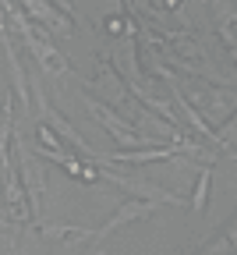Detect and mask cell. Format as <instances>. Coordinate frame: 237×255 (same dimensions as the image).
Wrapping results in <instances>:
<instances>
[{
  "mask_svg": "<svg viewBox=\"0 0 237 255\" xmlns=\"http://www.w3.org/2000/svg\"><path fill=\"white\" fill-rule=\"evenodd\" d=\"M50 4H53L60 14H67V18H71V0H50Z\"/></svg>",
  "mask_w": 237,
  "mask_h": 255,
  "instance_id": "2e32d148",
  "label": "cell"
},
{
  "mask_svg": "<svg viewBox=\"0 0 237 255\" xmlns=\"http://www.w3.org/2000/svg\"><path fill=\"white\" fill-rule=\"evenodd\" d=\"M36 100H39V110H43V124L50 128V131H53L57 138H64V142H67V149L82 152L85 159H96V149H92V145H89V142L78 135V128H75L71 121H67V117H64L57 107H50V103H46V96H43V92L36 96Z\"/></svg>",
  "mask_w": 237,
  "mask_h": 255,
  "instance_id": "5b68a950",
  "label": "cell"
},
{
  "mask_svg": "<svg viewBox=\"0 0 237 255\" xmlns=\"http://www.w3.org/2000/svg\"><path fill=\"white\" fill-rule=\"evenodd\" d=\"M92 163L99 167V181H114L117 188H124V191H131L134 199H142V202H156V206H177V209H188V199H181L177 191H170V188H163V184H149L145 177H131V174H120L107 156H99L96 152V159Z\"/></svg>",
  "mask_w": 237,
  "mask_h": 255,
  "instance_id": "6da1fadb",
  "label": "cell"
},
{
  "mask_svg": "<svg viewBox=\"0 0 237 255\" xmlns=\"http://www.w3.org/2000/svg\"><path fill=\"white\" fill-rule=\"evenodd\" d=\"M18 7L25 14H32L46 32H53V36H71V28H75V21L67 18V14H60L50 0H18Z\"/></svg>",
  "mask_w": 237,
  "mask_h": 255,
  "instance_id": "8992f818",
  "label": "cell"
},
{
  "mask_svg": "<svg viewBox=\"0 0 237 255\" xmlns=\"http://www.w3.org/2000/svg\"><path fill=\"white\" fill-rule=\"evenodd\" d=\"M36 231L43 238H53V241H89L92 238V231L75 227V223H36Z\"/></svg>",
  "mask_w": 237,
  "mask_h": 255,
  "instance_id": "8fae6325",
  "label": "cell"
},
{
  "mask_svg": "<svg viewBox=\"0 0 237 255\" xmlns=\"http://www.w3.org/2000/svg\"><path fill=\"white\" fill-rule=\"evenodd\" d=\"M216 145H220V149H234V145H237V110L216 128Z\"/></svg>",
  "mask_w": 237,
  "mask_h": 255,
  "instance_id": "5bb4252c",
  "label": "cell"
},
{
  "mask_svg": "<svg viewBox=\"0 0 237 255\" xmlns=\"http://www.w3.org/2000/svg\"><path fill=\"white\" fill-rule=\"evenodd\" d=\"M39 142H43V145H50V149H60V138L50 131L46 124H39Z\"/></svg>",
  "mask_w": 237,
  "mask_h": 255,
  "instance_id": "9a60e30c",
  "label": "cell"
},
{
  "mask_svg": "<svg viewBox=\"0 0 237 255\" xmlns=\"http://www.w3.org/2000/svg\"><path fill=\"white\" fill-rule=\"evenodd\" d=\"M156 209H159L156 202H142V199L120 202V206L114 209V216H107V223H103V227H96V231H92V238H107V234L120 231L124 223H134V220H145V216H152Z\"/></svg>",
  "mask_w": 237,
  "mask_h": 255,
  "instance_id": "52a82bcc",
  "label": "cell"
},
{
  "mask_svg": "<svg viewBox=\"0 0 237 255\" xmlns=\"http://www.w3.org/2000/svg\"><path fill=\"white\" fill-rule=\"evenodd\" d=\"M230 60H234V64H237V46H230Z\"/></svg>",
  "mask_w": 237,
  "mask_h": 255,
  "instance_id": "e0dca14e",
  "label": "cell"
},
{
  "mask_svg": "<svg viewBox=\"0 0 237 255\" xmlns=\"http://www.w3.org/2000/svg\"><path fill=\"white\" fill-rule=\"evenodd\" d=\"M89 255H103V248H92V252H89Z\"/></svg>",
  "mask_w": 237,
  "mask_h": 255,
  "instance_id": "d6986e66",
  "label": "cell"
},
{
  "mask_svg": "<svg viewBox=\"0 0 237 255\" xmlns=\"http://www.w3.org/2000/svg\"><path fill=\"white\" fill-rule=\"evenodd\" d=\"M209 188H213V167H198L195 191H191V199H188V209H191V213H206V202H209Z\"/></svg>",
  "mask_w": 237,
  "mask_h": 255,
  "instance_id": "7c38bea8",
  "label": "cell"
},
{
  "mask_svg": "<svg viewBox=\"0 0 237 255\" xmlns=\"http://www.w3.org/2000/svg\"><path fill=\"white\" fill-rule=\"evenodd\" d=\"M170 156H177V145H174V142H163V145H152V149H117V152H110L107 159H110V163L145 167V163H159V159H170Z\"/></svg>",
  "mask_w": 237,
  "mask_h": 255,
  "instance_id": "ba28073f",
  "label": "cell"
},
{
  "mask_svg": "<svg viewBox=\"0 0 237 255\" xmlns=\"http://www.w3.org/2000/svg\"><path fill=\"white\" fill-rule=\"evenodd\" d=\"M11 142H14V117H11V100H7L4 117H0V167L11 163Z\"/></svg>",
  "mask_w": 237,
  "mask_h": 255,
  "instance_id": "4fadbf2b",
  "label": "cell"
},
{
  "mask_svg": "<svg viewBox=\"0 0 237 255\" xmlns=\"http://www.w3.org/2000/svg\"><path fill=\"white\" fill-rule=\"evenodd\" d=\"M184 96H188V103L202 114V121H206L209 128H220L237 110V100H234L230 92H216L213 85H202V82H191V92H184Z\"/></svg>",
  "mask_w": 237,
  "mask_h": 255,
  "instance_id": "277c9868",
  "label": "cell"
},
{
  "mask_svg": "<svg viewBox=\"0 0 237 255\" xmlns=\"http://www.w3.org/2000/svg\"><path fill=\"white\" fill-rule=\"evenodd\" d=\"M4 57H7V71H11V85H14V92L21 96V107L28 110V78H25V68H21V57H18V50H14V43H11V36L4 32Z\"/></svg>",
  "mask_w": 237,
  "mask_h": 255,
  "instance_id": "9c48e42d",
  "label": "cell"
},
{
  "mask_svg": "<svg viewBox=\"0 0 237 255\" xmlns=\"http://www.w3.org/2000/svg\"><path fill=\"white\" fill-rule=\"evenodd\" d=\"M82 103H85L89 117H92V121H99V124H103L107 131L114 135V142H117V145H134V149H152V145H163V138H152V135L138 131V128H134L127 117H120L114 107L92 100V96H82Z\"/></svg>",
  "mask_w": 237,
  "mask_h": 255,
  "instance_id": "7a4b0ae2",
  "label": "cell"
},
{
  "mask_svg": "<svg viewBox=\"0 0 237 255\" xmlns=\"http://www.w3.org/2000/svg\"><path fill=\"white\" fill-rule=\"evenodd\" d=\"M14 167H18V177H21V188H25V199H28V213L32 216H39L43 213V199H46V170L39 163V156L25 149L21 142V131H14Z\"/></svg>",
  "mask_w": 237,
  "mask_h": 255,
  "instance_id": "3957f363",
  "label": "cell"
},
{
  "mask_svg": "<svg viewBox=\"0 0 237 255\" xmlns=\"http://www.w3.org/2000/svg\"><path fill=\"white\" fill-rule=\"evenodd\" d=\"M127 4H131V0H124V7H127Z\"/></svg>",
  "mask_w": 237,
  "mask_h": 255,
  "instance_id": "ffe728a7",
  "label": "cell"
},
{
  "mask_svg": "<svg viewBox=\"0 0 237 255\" xmlns=\"http://www.w3.org/2000/svg\"><path fill=\"white\" fill-rule=\"evenodd\" d=\"M195 255H237V216L227 223V227L213 238V241H206Z\"/></svg>",
  "mask_w": 237,
  "mask_h": 255,
  "instance_id": "30bf717a",
  "label": "cell"
},
{
  "mask_svg": "<svg viewBox=\"0 0 237 255\" xmlns=\"http://www.w3.org/2000/svg\"><path fill=\"white\" fill-rule=\"evenodd\" d=\"M0 227H7V216H4V213H0Z\"/></svg>",
  "mask_w": 237,
  "mask_h": 255,
  "instance_id": "ac0fdd59",
  "label": "cell"
}]
</instances>
